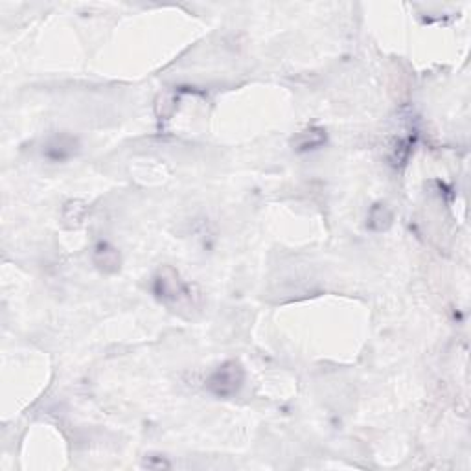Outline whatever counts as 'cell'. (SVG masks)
I'll use <instances>...</instances> for the list:
<instances>
[{"mask_svg": "<svg viewBox=\"0 0 471 471\" xmlns=\"http://www.w3.org/2000/svg\"><path fill=\"white\" fill-rule=\"evenodd\" d=\"M245 383V370L238 361H227L218 367L206 379V391L216 398H234Z\"/></svg>", "mask_w": 471, "mask_h": 471, "instance_id": "1", "label": "cell"}, {"mask_svg": "<svg viewBox=\"0 0 471 471\" xmlns=\"http://www.w3.org/2000/svg\"><path fill=\"white\" fill-rule=\"evenodd\" d=\"M155 297L166 304H181L184 300H192L190 288L183 282L177 271L171 267H162L153 278Z\"/></svg>", "mask_w": 471, "mask_h": 471, "instance_id": "2", "label": "cell"}, {"mask_svg": "<svg viewBox=\"0 0 471 471\" xmlns=\"http://www.w3.org/2000/svg\"><path fill=\"white\" fill-rule=\"evenodd\" d=\"M94 263L104 273H116L120 269L118 251L107 241H99L94 248Z\"/></svg>", "mask_w": 471, "mask_h": 471, "instance_id": "3", "label": "cell"}, {"mask_svg": "<svg viewBox=\"0 0 471 471\" xmlns=\"http://www.w3.org/2000/svg\"><path fill=\"white\" fill-rule=\"evenodd\" d=\"M76 149V140L72 136H57L54 139V142H50L45 149V155L52 160H65L69 159L70 155H74Z\"/></svg>", "mask_w": 471, "mask_h": 471, "instance_id": "4", "label": "cell"}, {"mask_svg": "<svg viewBox=\"0 0 471 471\" xmlns=\"http://www.w3.org/2000/svg\"><path fill=\"white\" fill-rule=\"evenodd\" d=\"M324 140H326V134L324 131L321 129H308V133L304 131V133L298 134L297 139V146L298 151H308V149H315L318 146L323 144Z\"/></svg>", "mask_w": 471, "mask_h": 471, "instance_id": "5", "label": "cell"}, {"mask_svg": "<svg viewBox=\"0 0 471 471\" xmlns=\"http://www.w3.org/2000/svg\"><path fill=\"white\" fill-rule=\"evenodd\" d=\"M391 212L387 210V206L385 204H376L372 209V212H370V218H368V227L374 228L377 225V230H383V228H387L388 225H391Z\"/></svg>", "mask_w": 471, "mask_h": 471, "instance_id": "6", "label": "cell"}]
</instances>
